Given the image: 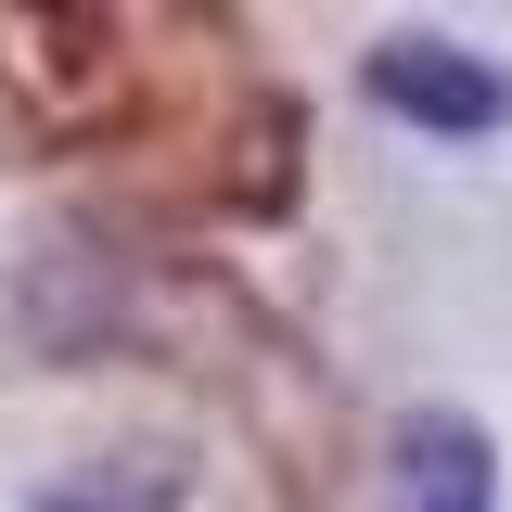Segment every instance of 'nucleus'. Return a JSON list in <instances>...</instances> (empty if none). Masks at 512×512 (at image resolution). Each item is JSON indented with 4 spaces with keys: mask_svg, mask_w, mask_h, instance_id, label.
Listing matches in <instances>:
<instances>
[{
    "mask_svg": "<svg viewBox=\"0 0 512 512\" xmlns=\"http://www.w3.org/2000/svg\"><path fill=\"white\" fill-rule=\"evenodd\" d=\"M372 103L410 116V128H436V141H487V128L512 116L500 64H474L461 39H384L372 52Z\"/></svg>",
    "mask_w": 512,
    "mask_h": 512,
    "instance_id": "f257e3e1",
    "label": "nucleus"
},
{
    "mask_svg": "<svg viewBox=\"0 0 512 512\" xmlns=\"http://www.w3.org/2000/svg\"><path fill=\"white\" fill-rule=\"evenodd\" d=\"M384 512H500V448L461 410H410L384 448Z\"/></svg>",
    "mask_w": 512,
    "mask_h": 512,
    "instance_id": "f03ea898",
    "label": "nucleus"
},
{
    "mask_svg": "<svg viewBox=\"0 0 512 512\" xmlns=\"http://www.w3.org/2000/svg\"><path fill=\"white\" fill-rule=\"evenodd\" d=\"M180 461L167 448H103V461H77V474H52V487H26L13 512H180Z\"/></svg>",
    "mask_w": 512,
    "mask_h": 512,
    "instance_id": "7ed1b4c3",
    "label": "nucleus"
}]
</instances>
